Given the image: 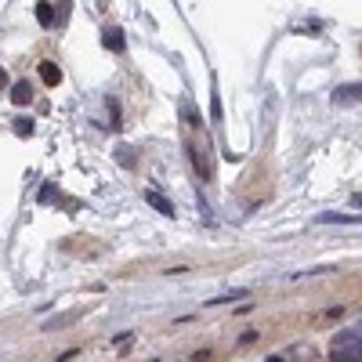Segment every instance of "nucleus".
Returning a JSON list of instances; mask_svg holds the SVG:
<instances>
[{
	"label": "nucleus",
	"instance_id": "f8f14e48",
	"mask_svg": "<svg viewBox=\"0 0 362 362\" xmlns=\"http://www.w3.org/2000/svg\"><path fill=\"white\" fill-rule=\"evenodd\" d=\"M247 297V290H232V293H221V297H210V304H228V301H239Z\"/></svg>",
	"mask_w": 362,
	"mask_h": 362
},
{
	"label": "nucleus",
	"instance_id": "f03ea898",
	"mask_svg": "<svg viewBox=\"0 0 362 362\" xmlns=\"http://www.w3.org/2000/svg\"><path fill=\"white\" fill-rule=\"evenodd\" d=\"M362 101V84H341L333 90V106H355Z\"/></svg>",
	"mask_w": 362,
	"mask_h": 362
},
{
	"label": "nucleus",
	"instance_id": "ddd939ff",
	"mask_svg": "<svg viewBox=\"0 0 362 362\" xmlns=\"http://www.w3.org/2000/svg\"><path fill=\"white\" fill-rule=\"evenodd\" d=\"M36 200H40V203H55V200H58V189H55V185H44Z\"/></svg>",
	"mask_w": 362,
	"mask_h": 362
},
{
	"label": "nucleus",
	"instance_id": "39448f33",
	"mask_svg": "<svg viewBox=\"0 0 362 362\" xmlns=\"http://www.w3.org/2000/svg\"><path fill=\"white\" fill-rule=\"evenodd\" d=\"M36 22H40L44 29H51V25L58 22V4H47V0H40V4H36Z\"/></svg>",
	"mask_w": 362,
	"mask_h": 362
},
{
	"label": "nucleus",
	"instance_id": "2eb2a0df",
	"mask_svg": "<svg viewBox=\"0 0 362 362\" xmlns=\"http://www.w3.org/2000/svg\"><path fill=\"white\" fill-rule=\"evenodd\" d=\"M0 87H11V84H8V73H4V69H0Z\"/></svg>",
	"mask_w": 362,
	"mask_h": 362
},
{
	"label": "nucleus",
	"instance_id": "423d86ee",
	"mask_svg": "<svg viewBox=\"0 0 362 362\" xmlns=\"http://www.w3.org/2000/svg\"><path fill=\"white\" fill-rule=\"evenodd\" d=\"M11 101H15V106H29V101H33V87L25 84V80L11 84Z\"/></svg>",
	"mask_w": 362,
	"mask_h": 362
},
{
	"label": "nucleus",
	"instance_id": "0eeeda50",
	"mask_svg": "<svg viewBox=\"0 0 362 362\" xmlns=\"http://www.w3.org/2000/svg\"><path fill=\"white\" fill-rule=\"evenodd\" d=\"M189 156H192V167L200 171V178H210V160H206V152H203V149L189 145Z\"/></svg>",
	"mask_w": 362,
	"mask_h": 362
},
{
	"label": "nucleus",
	"instance_id": "f257e3e1",
	"mask_svg": "<svg viewBox=\"0 0 362 362\" xmlns=\"http://www.w3.org/2000/svg\"><path fill=\"white\" fill-rule=\"evenodd\" d=\"M330 362H362V337L359 333H337L330 344Z\"/></svg>",
	"mask_w": 362,
	"mask_h": 362
},
{
	"label": "nucleus",
	"instance_id": "f3484780",
	"mask_svg": "<svg viewBox=\"0 0 362 362\" xmlns=\"http://www.w3.org/2000/svg\"><path fill=\"white\" fill-rule=\"evenodd\" d=\"M268 362H282V359H279V355H272V359H268Z\"/></svg>",
	"mask_w": 362,
	"mask_h": 362
},
{
	"label": "nucleus",
	"instance_id": "dca6fc26",
	"mask_svg": "<svg viewBox=\"0 0 362 362\" xmlns=\"http://www.w3.org/2000/svg\"><path fill=\"white\" fill-rule=\"evenodd\" d=\"M352 206H362V192H355V196H352Z\"/></svg>",
	"mask_w": 362,
	"mask_h": 362
},
{
	"label": "nucleus",
	"instance_id": "20e7f679",
	"mask_svg": "<svg viewBox=\"0 0 362 362\" xmlns=\"http://www.w3.org/2000/svg\"><path fill=\"white\" fill-rule=\"evenodd\" d=\"M145 203L152 206V210H160L163 217H174V203L167 200V196H160L156 189H149V192H145Z\"/></svg>",
	"mask_w": 362,
	"mask_h": 362
},
{
	"label": "nucleus",
	"instance_id": "9b49d317",
	"mask_svg": "<svg viewBox=\"0 0 362 362\" xmlns=\"http://www.w3.org/2000/svg\"><path fill=\"white\" fill-rule=\"evenodd\" d=\"M15 134H19V138H33V120H29V116L15 120Z\"/></svg>",
	"mask_w": 362,
	"mask_h": 362
},
{
	"label": "nucleus",
	"instance_id": "4468645a",
	"mask_svg": "<svg viewBox=\"0 0 362 362\" xmlns=\"http://www.w3.org/2000/svg\"><path fill=\"white\" fill-rule=\"evenodd\" d=\"M116 160H120L123 167H131V149H127V145H120V149H116Z\"/></svg>",
	"mask_w": 362,
	"mask_h": 362
},
{
	"label": "nucleus",
	"instance_id": "1a4fd4ad",
	"mask_svg": "<svg viewBox=\"0 0 362 362\" xmlns=\"http://www.w3.org/2000/svg\"><path fill=\"white\" fill-rule=\"evenodd\" d=\"M40 76H44V84H47V87L62 84V69L55 66V62H40Z\"/></svg>",
	"mask_w": 362,
	"mask_h": 362
},
{
	"label": "nucleus",
	"instance_id": "9d476101",
	"mask_svg": "<svg viewBox=\"0 0 362 362\" xmlns=\"http://www.w3.org/2000/svg\"><path fill=\"white\" fill-rule=\"evenodd\" d=\"M210 116L221 120V98H217V80H210Z\"/></svg>",
	"mask_w": 362,
	"mask_h": 362
},
{
	"label": "nucleus",
	"instance_id": "6e6552de",
	"mask_svg": "<svg viewBox=\"0 0 362 362\" xmlns=\"http://www.w3.org/2000/svg\"><path fill=\"white\" fill-rule=\"evenodd\" d=\"M315 221L319 225H359V217L355 214H319Z\"/></svg>",
	"mask_w": 362,
	"mask_h": 362
},
{
	"label": "nucleus",
	"instance_id": "7ed1b4c3",
	"mask_svg": "<svg viewBox=\"0 0 362 362\" xmlns=\"http://www.w3.org/2000/svg\"><path fill=\"white\" fill-rule=\"evenodd\" d=\"M101 44H106V47L112 51V55H120V51L127 47V40H123V29H120V25H109V29L101 33Z\"/></svg>",
	"mask_w": 362,
	"mask_h": 362
}]
</instances>
